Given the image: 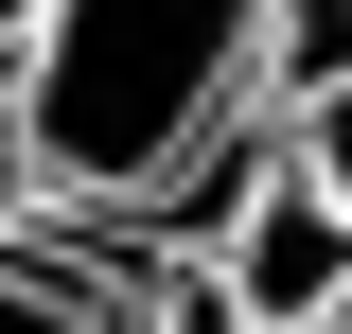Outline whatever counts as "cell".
<instances>
[{"label":"cell","mask_w":352,"mask_h":334,"mask_svg":"<svg viewBox=\"0 0 352 334\" xmlns=\"http://www.w3.org/2000/svg\"><path fill=\"white\" fill-rule=\"evenodd\" d=\"M247 124H264V0H36L0 71V159L88 211H159Z\"/></svg>","instance_id":"obj_1"},{"label":"cell","mask_w":352,"mask_h":334,"mask_svg":"<svg viewBox=\"0 0 352 334\" xmlns=\"http://www.w3.org/2000/svg\"><path fill=\"white\" fill-rule=\"evenodd\" d=\"M194 282L247 334H317V317H352V211L264 141V159H229V211H212V264Z\"/></svg>","instance_id":"obj_2"},{"label":"cell","mask_w":352,"mask_h":334,"mask_svg":"<svg viewBox=\"0 0 352 334\" xmlns=\"http://www.w3.org/2000/svg\"><path fill=\"white\" fill-rule=\"evenodd\" d=\"M352 71V0H264V124L300 106V88Z\"/></svg>","instance_id":"obj_3"},{"label":"cell","mask_w":352,"mask_h":334,"mask_svg":"<svg viewBox=\"0 0 352 334\" xmlns=\"http://www.w3.org/2000/svg\"><path fill=\"white\" fill-rule=\"evenodd\" d=\"M0 334H124V317H106V282H71V264H36V247H0Z\"/></svg>","instance_id":"obj_4"},{"label":"cell","mask_w":352,"mask_h":334,"mask_svg":"<svg viewBox=\"0 0 352 334\" xmlns=\"http://www.w3.org/2000/svg\"><path fill=\"white\" fill-rule=\"evenodd\" d=\"M282 159H300L317 194L352 211V71H335V88H300V106H282Z\"/></svg>","instance_id":"obj_5"},{"label":"cell","mask_w":352,"mask_h":334,"mask_svg":"<svg viewBox=\"0 0 352 334\" xmlns=\"http://www.w3.org/2000/svg\"><path fill=\"white\" fill-rule=\"evenodd\" d=\"M141 334H247V317H229L212 282H176V299H159V317H141Z\"/></svg>","instance_id":"obj_6"},{"label":"cell","mask_w":352,"mask_h":334,"mask_svg":"<svg viewBox=\"0 0 352 334\" xmlns=\"http://www.w3.org/2000/svg\"><path fill=\"white\" fill-rule=\"evenodd\" d=\"M18 36H36V0H0V71H18Z\"/></svg>","instance_id":"obj_7"},{"label":"cell","mask_w":352,"mask_h":334,"mask_svg":"<svg viewBox=\"0 0 352 334\" xmlns=\"http://www.w3.org/2000/svg\"><path fill=\"white\" fill-rule=\"evenodd\" d=\"M317 334H352V317H317Z\"/></svg>","instance_id":"obj_8"}]
</instances>
